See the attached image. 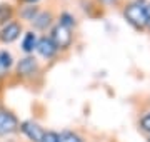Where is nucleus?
Returning a JSON list of instances; mask_svg holds the SVG:
<instances>
[{
	"mask_svg": "<svg viewBox=\"0 0 150 142\" xmlns=\"http://www.w3.org/2000/svg\"><path fill=\"white\" fill-rule=\"evenodd\" d=\"M140 127H142L145 132H149L150 134V112L149 114H145L144 117L140 119Z\"/></svg>",
	"mask_w": 150,
	"mask_h": 142,
	"instance_id": "obj_16",
	"label": "nucleus"
},
{
	"mask_svg": "<svg viewBox=\"0 0 150 142\" xmlns=\"http://www.w3.org/2000/svg\"><path fill=\"white\" fill-rule=\"evenodd\" d=\"M40 142H59V134L54 131H45V134H43Z\"/></svg>",
	"mask_w": 150,
	"mask_h": 142,
	"instance_id": "obj_15",
	"label": "nucleus"
},
{
	"mask_svg": "<svg viewBox=\"0 0 150 142\" xmlns=\"http://www.w3.org/2000/svg\"><path fill=\"white\" fill-rule=\"evenodd\" d=\"M38 60L33 57V55H25L23 59H20L17 62L15 70L17 75L22 77V79H28V77H33L38 72Z\"/></svg>",
	"mask_w": 150,
	"mask_h": 142,
	"instance_id": "obj_3",
	"label": "nucleus"
},
{
	"mask_svg": "<svg viewBox=\"0 0 150 142\" xmlns=\"http://www.w3.org/2000/svg\"><path fill=\"white\" fill-rule=\"evenodd\" d=\"M145 27L150 28V4L145 5Z\"/></svg>",
	"mask_w": 150,
	"mask_h": 142,
	"instance_id": "obj_17",
	"label": "nucleus"
},
{
	"mask_svg": "<svg viewBox=\"0 0 150 142\" xmlns=\"http://www.w3.org/2000/svg\"><path fill=\"white\" fill-rule=\"evenodd\" d=\"M50 40L54 42V45L57 47V50H67L72 45V40H74V35H72V30L64 25L57 23L52 30H50Z\"/></svg>",
	"mask_w": 150,
	"mask_h": 142,
	"instance_id": "obj_1",
	"label": "nucleus"
},
{
	"mask_svg": "<svg viewBox=\"0 0 150 142\" xmlns=\"http://www.w3.org/2000/svg\"><path fill=\"white\" fill-rule=\"evenodd\" d=\"M18 120L12 112L0 107V136H8L18 131Z\"/></svg>",
	"mask_w": 150,
	"mask_h": 142,
	"instance_id": "obj_4",
	"label": "nucleus"
},
{
	"mask_svg": "<svg viewBox=\"0 0 150 142\" xmlns=\"http://www.w3.org/2000/svg\"><path fill=\"white\" fill-rule=\"evenodd\" d=\"M38 12H40V9L37 5H25V7H22L20 17L23 20H27V22H32L33 18L38 15Z\"/></svg>",
	"mask_w": 150,
	"mask_h": 142,
	"instance_id": "obj_12",
	"label": "nucleus"
},
{
	"mask_svg": "<svg viewBox=\"0 0 150 142\" xmlns=\"http://www.w3.org/2000/svg\"><path fill=\"white\" fill-rule=\"evenodd\" d=\"M37 54L40 55V57H43V59H47V60H50V59H54L55 57V54L59 52L57 50V47L54 45V42L50 40V37H40L38 38V42H37Z\"/></svg>",
	"mask_w": 150,
	"mask_h": 142,
	"instance_id": "obj_7",
	"label": "nucleus"
},
{
	"mask_svg": "<svg viewBox=\"0 0 150 142\" xmlns=\"http://www.w3.org/2000/svg\"><path fill=\"white\" fill-rule=\"evenodd\" d=\"M20 33H22V23L12 20V22L2 25V28H0V40L4 44H12V42H15L17 38L20 37Z\"/></svg>",
	"mask_w": 150,
	"mask_h": 142,
	"instance_id": "obj_6",
	"label": "nucleus"
},
{
	"mask_svg": "<svg viewBox=\"0 0 150 142\" xmlns=\"http://www.w3.org/2000/svg\"><path fill=\"white\" fill-rule=\"evenodd\" d=\"M37 42H38L37 33L33 30H28V32L23 33V38H22V50L27 55L33 54V50L37 49Z\"/></svg>",
	"mask_w": 150,
	"mask_h": 142,
	"instance_id": "obj_8",
	"label": "nucleus"
},
{
	"mask_svg": "<svg viewBox=\"0 0 150 142\" xmlns=\"http://www.w3.org/2000/svg\"><path fill=\"white\" fill-rule=\"evenodd\" d=\"M59 142H83L80 136H77L72 131H64L59 134Z\"/></svg>",
	"mask_w": 150,
	"mask_h": 142,
	"instance_id": "obj_13",
	"label": "nucleus"
},
{
	"mask_svg": "<svg viewBox=\"0 0 150 142\" xmlns=\"http://www.w3.org/2000/svg\"><path fill=\"white\" fill-rule=\"evenodd\" d=\"M18 129H20L22 134L27 137L30 142H40L43 134H45L43 127L40 124H37V122H33V120H23L18 126Z\"/></svg>",
	"mask_w": 150,
	"mask_h": 142,
	"instance_id": "obj_5",
	"label": "nucleus"
},
{
	"mask_svg": "<svg viewBox=\"0 0 150 142\" xmlns=\"http://www.w3.org/2000/svg\"><path fill=\"white\" fill-rule=\"evenodd\" d=\"M103 4H107V5H112V4H115L117 0H102Z\"/></svg>",
	"mask_w": 150,
	"mask_h": 142,
	"instance_id": "obj_18",
	"label": "nucleus"
},
{
	"mask_svg": "<svg viewBox=\"0 0 150 142\" xmlns=\"http://www.w3.org/2000/svg\"><path fill=\"white\" fill-rule=\"evenodd\" d=\"M52 20H54V17L50 12H38V15L35 17L32 20V25L33 28H37V30H47L50 25H52Z\"/></svg>",
	"mask_w": 150,
	"mask_h": 142,
	"instance_id": "obj_9",
	"label": "nucleus"
},
{
	"mask_svg": "<svg viewBox=\"0 0 150 142\" xmlns=\"http://www.w3.org/2000/svg\"><path fill=\"white\" fill-rule=\"evenodd\" d=\"M23 2H27L28 5H35V4H37L38 0H23Z\"/></svg>",
	"mask_w": 150,
	"mask_h": 142,
	"instance_id": "obj_19",
	"label": "nucleus"
},
{
	"mask_svg": "<svg viewBox=\"0 0 150 142\" xmlns=\"http://www.w3.org/2000/svg\"><path fill=\"white\" fill-rule=\"evenodd\" d=\"M12 65H13V57L8 50H0V79L8 75Z\"/></svg>",
	"mask_w": 150,
	"mask_h": 142,
	"instance_id": "obj_10",
	"label": "nucleus"
},
{
	"mask_svg": "<svg viewBox=\"0 0 150 142\" xmlns=\"http://www.w3.org/2000/svg\"><path fill=\"white\" fill-rule=\"evenodd\" d=\"M59 23L72 30V27H75V18H74V15H70L69 12H64V13H60V17H59Z\"/></svg>",
	"mask_w": 150,
	"mask_h": 142,
	"instance_id": "obj_14",
	"label": "nucleus"
},
{
	"mask_svg": "<svg viewBox=\"0 0 150 142\" xmlns=\"http://www.w3.org/2000/svg\"><path fill=\"white\" fill-rule=\"evenodd\" d=\"M123 15L129 20L134 27L142 28L145 27V5L142 2H134V4H129L123 10Z\"/></svg>",
	"mask_w": 150,
	"mask_h": 142,
	"instance_id": "obj_2",
	"label": "nucleus"
},
{
	"mask_svg": "<svg viewBox=\"0 0 150 142\" xmlns=\"http://www.w3.org/2000/svg\"><path fill=\"white\" fill-rule=\"evenodd\" d=\"M15 15V10L10 4H2L0 5V25H5V23L12 22Z\"/></svg>",
	"mask_w": 150,
	"mask_h": 142,
	"instance_id": "obj_11",
	"label": "nucleus"
}]
</instances>
